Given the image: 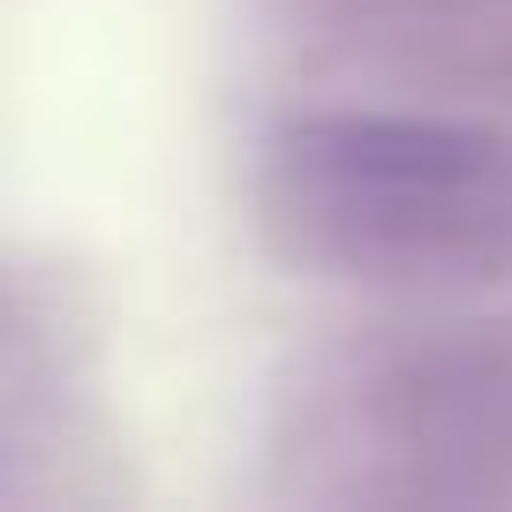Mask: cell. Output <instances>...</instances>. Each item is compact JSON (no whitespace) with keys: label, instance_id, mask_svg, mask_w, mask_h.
<instances>
[{"label":"cell","instance_id":"6da1fadb","mask_svg":"<svg viewBox=\"0 0 512 512\" xmlns=\"http://www.w3.org/2000/svg\"><path fill=\"white\" fill-rule=\"evenodd\" d=\"M497 166L490 136L400 113H332L279 136L287 204L347 234H422L460 219L497 189Z\"/></svg>","mask_w":512,"mask_h":512}]
</instances>
